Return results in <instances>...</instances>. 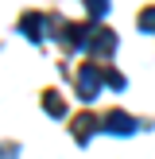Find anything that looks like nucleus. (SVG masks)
Wrapping results in <instances>:
<instances>
[{
	"label": "nucleus",
	"mask_w": 155,
	"mask_h": 159,
	"mask_svg": "<svg viewBox=\"0 0 155 159\" xmlns=\"http://www.w3.org/2000/svg\"><path fill=\"white\" fill-rule=\"evenodd\" d=\"M140 27H144V31H155V8H144V12H140Z\"/></svg>",
	"instance_id": "nucleus-8"
},
{
	"label": "nucleus",
	"mask_w": 155,
	"mask_h": 159,
	"mask_svg": "<svg viewBox=\"0 0 155 159\" xmlns=\"http://www.w3.org/2000/svg\"><path fill=\"white\" fill-rule=\"evenodd\" d=\"M85 8H89V16L97 20V16H105V12H108V0H85Z\"/></svg>",
	"instance_id": "nucleus-7"
},
{
	"label": "nucleus",
	"mask_w": 155,
	"mask_h": 159,
	"mask_svg": "<svg viewBox=\"0 0 155 159\" xmlns=\"http://www.w3.org/2000/svg\"><path fill=\"white\" fill-rule=\"evenodd\" d=\"M113 47H116V35L108 27H93V35H89V47H85V54H93V58H101V54H113Z\"/></svg>",
	"instance_id": "nucleus-2"
},
{
	"label": "nucleus",
	"mask_w": 155,
	"mask_h": 159,
	"mask_svg": "<svg viewBox=\"0 0 155 159\" xmlns=\"http://www.w3.org/2000/svg\"><path fill=\"white\" fill-rule=\"evenodd\" d=\"M46 23H51V20H46L43 12H27V16L20 20V31H23L27 39H43V35H46V31H43Z\"/></svg>",
	"instance_id": "nucleus-4"
},
{
	"label": "nucleus",
	"mask_w": 155,
	"mask_h": 159,
	"mask_svg": "<svg viewBox=\"0 0 155 159\" xmlns=\"http://www.w3.org/2000/svg\"><path fill=\"white\" fill-rule=\"evenodd\" d=\"M101 85H105V70H97L93 62H85V66L78 70V93H82L85 101H93L101 93Z\"/></svg>",
	"instance_id": "nucleus-1"
},
{
	"label": "nucleus",
	"mask_w": 155,
	"mask_h": 159,
	"mask_svg": "<svg viewBox=\"0 0 155 159\" xmlns=\"http://www.w3.org/2000/svg\"><path fill=\"white\" fill-rule=\"evenodd\" d=\"M97 128H101V120H97V116H78V124H74V136L85 144V140H89Z\"/></svg>",
	"instance_id": "nucleus-5"
},
{
	"label": "nucleus",
	"mask_w": 155,
	"mask_h": 159,
	"mask_svg": "<svg viewBox=\"0 0 155 159\" xmlns=\"http://www.w3.org/2000/svg\"><path fill=\"white\" fill-rule=\"evenodd\" d=\"M101 128L116 132V136H128V132H136V120L128 113H108V116H101Z\"/></svg>",
	"instance_id": "nucleus-3"
},
{
	"label": "nucleus",
	"mask_w": 155,
	"mask_h": 159,
	"mask_svg": "<svg viewBox=\"0 0 155 159\" xmlns=\"http://www.w3.org/2000/svg\"><path fill=\"white\" fill-rule=\"evenodd\" d=\"M43 105H46V113H51V116H66V101H62V97H58L54 89H46Z\"/></svg>",
	"instance_id": "nucleus-6"
}]
</instances>
